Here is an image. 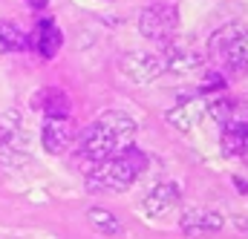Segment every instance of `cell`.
I'll use <instances>...</instances> for the list:
<instances>
[{"instance_id":"ac0fdd59","label":"cell","mask_w":248,"mask_h":239,"mask_svg":"<svg viewBox=\"0 0 248 239\" xmlns=\"http://www.w3.org/2000/svg\"><path fill=\"white\" fill-rule=\"evenodd\" d=\"M237 228L240 231H248V219H237Z\"/></svg>"},{"instance_id":"2e32d148","label":"cell","mask_w":248,"mask_h":239,"mask_svg":"<svg viewBox=\"0 0 248 239\" xmlns=\"http://www.w3.org/2000/svg\"><path fill=\"white\" fill-rule=\"evenodd\" d=\"M0 162L6 167H23V164H29V153L23 150V144L0 141Z\"/></svg>"},{"instance_id":"9c48e42d","label":"cell","mask_w":248,"mask_h":239,"mask_svg":"<svg viewBox=\"0 0 248 239\" xmlns=\"http://www.w3.org/2000/svg\"><path fill=\"white\" fill-rule=\"evenodd\" d=\"M26 46H32L44 58H55L63 46V32L52 20H41L35 26V32H32V38H26Z\"/></svg>"},{"instance_id":"d6986e66","label":"cell","mask_w":248,"mask_h":239,"mask_svg":"<svg viewBox=\"0 0 248 239\" xmlns=\"http://www.w3.org/2000/svg\"><path fill=\"white\" fill-rule=\"evenodd\" d=\"M29 3H32V6H38V9H41V6H44V3H46V0H29Z\"/></svg>"},{"instance_id":"30bf717a","label":"cell","mask_w":248,"mask_h":239,"mask_svg":"<svg viewBox=\"0 0 248 239\" xmlns=\"http://www.w3.org/2000/svg\"><path fill=\"white\" fill-rule=\"evenodd\" d=\"M32 107L41 110L46 119H69V110H72L69 95H66L63 90H58V87L38 90V92L32 95Z\"/></svg>"},{"instance_id":"8fae6325","label":"cell","mask_w":248,"mask_h":239,"mask_svg":"<svg viewBox=\"0 0 248 239\" xmlns=\"http://www.w3.org/2000/svg\"><path fill=\"white\" fill-rule=\"evenodd\" d=\"M165 55V69L168 72H176V75H193L205 66V55L196 52V49H176V46H168Z\"/></svg>"},{"instance_id":"e0dca14e","label":"cell","mask_w":248,"mask_h":239,"mask_svg":"<svg viewBox=\"0 0 248 239\" xmlns=\"http://www.w3.org/2000/svg\"><path fill=\"white\" fill-rule=\"evenodd\" d=\"M234 184H237V187H240V193H248V181H243V179H240V176H237V179H234Z\"/></svg>"},{"instance_id":"ba28073f","label":"cell","mask_w":248,"mask_h":239,"mask_svg":"<svg viewBox=\"0 0 248 239\" xmlns=\"http://www.w3.org/2000/svg\"><path fill=\"white\" fill-rule=\"evenodd\" d=\"M75 138V127L69 119H46L44 121V130H41V144L46 153L52 156H61L63 150L72 144Z\"/></svg>"},{"instance_id":"8992f818","label":"cell","mask_w":248,"mask_h":239,"mask_svg":"<svg viewBox=\"0 0 248 239\" xmlns=\"http://www.w3.org/2000/svg\"><path fill=\"white\" fill-rule=\"evenodd\" d=\"M179 225H182L185 237L196 239V237H205V234H217V231H222L225 219H222V213H217V210L193 208V210H187V213H182Z\"/></svg>"},{"instance_id":"9a60e30c","label":"cell","mask_w":248,"mask_h":239,"mask_svg":"<svg viewBox=\"0 0 248 239\" xmlns=\"http://www.w3.org/2000/svg\"><path fill=\"white\" fill-rule=\"evenodd\" d=\"M248 130H237V127H222V138L219 147L225 156H243V144H246Z\"/></svg>"},{"instance_id":"ffe728a7","label":"cell","mask_w":248,"mask_h":239,"mask_svg":"<svg viewBox=\"0 0 248 239\" xmlns=\"http://www.w3.org/2000/svg\"><path fill=\"white\" fill-rule=\"evenodd\" d=\"M243 156L248 159V135H246V144H243Z\"/></svg>"},{"instance_id":"7c38bea8","label":"cell","mask_w":248,"mask_h":239,"mask_svg":"<svg viewBox=\"0 0 248 239\" xmlns=\"http://www.w3.org/2000/svg\"><path fill=\"white\" fill-rule=\"evenodd\" d=\"M95 121H98L104 130H110L122 144H130L133 135H136V119H133L130 113H124V110H107V113H101Z\"/></svg>"},{"instance_id":"3957f363","label":"cell","mask_w":248,"mask_h":239,"mask_svg":"<svg viewBox=\"0 0 248 239\" xmlns=\"http://www.w3.org/2000/svg\"><path fill=\"white\" fill-rule=\"evenodd\" d=\"M176 29H179V9L173 3H165V0L150 3L139 15V32L153 44L170 46V41L176 38Z\"/></svg>"},{"instance_id":"5b68a950","label":"cell","mask_w":248,"mask_h":239,"mask_svg":"<svg viewBox=\"0 0 248 239\" xmlns=\"http://www.w3.org/2000/svg\"><path fill=\"white\" fill-rule=\"evenodd\" d=\"M205 116H208V98H205V95H196V98H182L176 107L168 110L165 119H168L170 127H176V130L187 133V130H193Z\"/></svg>"},{"instance_id":"4fadbf2b","label":"cell","mask_w":248,"mask_h":239,"mask_svg":"<svg viewBox=\"0 0 248 239\" xmlns=\"http://www.w3.org/2000/svg\"><path fill=\"white\" fill-rule=\"evenodd\" d=\"M87 219H90V225L98 231V234H104V237H113V234H119V219L110 213V210H104V208H90L87 210Z\"/></svg>"},{"instance_id":"7a4b0ae2","label":"cell","mask_w":248,"mask_h":239,"mask_svg":"<svg viewBox=\"0 0 248 239\" xmlns=\"http://www.w3.org/2000/svg\"><path fill=\"white\" fill-rule=\"evenodd\" d=\"M208 52L225 69L248 75V29H243L240 23H228L217 29L208 41Z\"/></svg>"},{"instance_id":"6da1fadb","label":"cell","mask_w":248,"mask_h":239,"mask_svg":"<svg viewBox=\"0 0 248 239\" xmlns=\"http://www.w3.org/2000/svg\"><path fill=\"white\" fill-rule=\"evenodd\" d=\"M144 170H147V156L139 147L127 144L116 156L101 162L93 173H87V190L90 193H122Z\"/></svg>"},{"instance_id":"52a82bcc","label":"cell","mask_w":248,"mask_h":239,"mask_svg":"<svg viewBox=\"0 0 248 239\" xmlns=\"http://www.w3.org/2000/svg\"><path fill=\"white\" fill-rule=\"evenodd\" d=\"M179 199H182L179 184H176V181H162V184H156V187L144 196L141 208H144V213H150V216H168V213L179 205Z\"/></svg>"},{"instance_id":"277c9868","label":"cell","mask_w":248,"mask_h":239,"mask_svg":"<svg viewBox=\"0 0 248 239\" xmlns=\"http://www.w3.org/2000/svg\"><path fill=\"white\" fill-rule=\"evenodd\" d=\"M119 72L133 84H153L162 78L165 69V55L159 52H124L119 58Z\"/></svg>"},{"instance_id":"5bb4252c","label":"cell","mask_w":248,"mask_h":239,"mask_svg":"<svg viewBox=\"0 0 248 239\" xmlns=\"http://www.w3.org/2000/svg\"><path fill=\"white\" fill-rule=\"evenodd\" d=\"M0 49L3 52H20L26 49V35L15 26V23H0Z\"/></svg>"}]
</instances>
